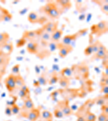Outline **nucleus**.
Wrapping results in <instances>:
<instances>
[{
  "label": "nucleus",
  "instance_id": "f257e3e1",
  "mask_svg": "<svg viewBox=\"0 0 108 121\" xmlns=\"http://www.w3.org/2000/svg\"><path fill=\"white\" fill-rule=\"evenodd\" d=\"M73 75L78 79H87L89 77V68L86 64H80L72 66Z\"/></svg>",
  "mask_w": 108,
  "mask_h": 121
},
{
  "label": "nucleus",
  "instance_id": "f03ea898",
  "mask_svg": "<svg viewBox=\"0 0 108 121\" xmlns=\"http://www.w3.org/2000/svg\"><path fill=\"white\" fill-rule=\"evenodd\" d=\"M19 114V116L29 121H37L41 116L40 109L35 108L31 110H21Z\"/></svg>",
  "mask_w": 108,
  "mask_h": 121
},
{
  "label": "nucleus",
  "instance_id": "7ed1b4c3",
  "mask_svg": "<svg viewBox=\"0 0 108 121\" xmlns=\"http://www.w3.org/2000/svg\"><path fill=\"white\" fill-rule=\"evenodd\" d=\"M108 29V22L106 21H102L97 24L93 25L90 28L91 34L96 35L97 37L106 34Z\"/></svg>",
  "mask_w": 108,
  "mask_h": 121
},
{
  "label": "nucleus",
  "instance_id": "20e7f679",
  "mask_svg": "<svg viewBox=\"0 0 108 121\" xmlns=\"http://www.w3.org/2000/svg\"><path fill=\"white\" fill-rule=\"evenodd\" d=\"M56 107L62 110L64 117L70 116L74 114V111L69 104V100L68 99L58 101Z\"/></svg>",
  "mask_w": 108,
  "mask_h": 121
},
{
  "label": "nucleus",
  "instance_id": "39448f33",
  "mask_svg": "<svg viewBox=\"0 0 108 121\" xmlns=\"http://www.w3.org/2000/svg\"><path fill=\"white\" fill-rule=\"evenodd\" d=\"M28 20L31 24H39L43 25L48 19L47 17L41 16L35 11H31L28 16Z\"/></svg>",
  "mask_w": 108,
  "mask_h": 121
},
{
  "label": "nucleus",
  "instance_id": "423d86ee",
  "mask_svg": "<svg viewBox=\"0 0 108 121\" xmlns=\"http://www.w3.org/2000/svg\"><path fill=\"white\" fill-rule=\"evenodd\" d=\"M62 13V9L56 2H52L49 10L46 13L51 19L53 20L58 19Z\"/></svg>",
  "mask_w": 108,
  "mask_h": 121
},
{
  "label": "nucleus",
  "instance_id": "0eeeda50",
  "mask_svg": "<svg viewBox=\"0 0 108 121\" xmlns=\"http://www.w3.org/2000/svg\"><path fill=\"white\" fill-rule=\"evenodd\" d=\"M5 87L9 93H13L17 89L15 82V75L10 74L4 80Z\"/></svg>",
  "mask_w": 108,
  "mask_h": 121
},
{
  "label": "nucleus",
  "instance_id": "6e6552de",
  "mask_svg": "<svg viewBox=\"0 0 108 121\" xmlns=\"http://www.w3.org/2000/svg\"><path fill=\"white\" fill-rule=\"evenodd\" d=\"M94 104H95V99L88 100L87 101H86L85 103H84L83 105H82L78 109L77 112L75 114V115L77 117L80 116H84L86 112L90 110L91 108L93 106Z\"/></svg>",
  "mask_w": 108,
  "mask_h": 121
},
{
  "label": "nucleus",
  "instance_id": "1a4fd4ad",
  "mask_svg": "<svg viewBox=\"0 0 108 121\" xmlns=\"http://www.w3.org/2000/svg\"><path fill=\"white\" fill-rule=\"evenodd\" d=\"M57 48L59 50L58 54L61 58H64L73 51V47L62 43L57 44Z\"/></svg>",
  "mask_w": 108,
  "mask_h": 121
},
{
  "label": "nucleus",
  "instance_id": "9d476101",
  "mask_svg": "<svg viewBox=\"0 0 108 121\" xmlns=\"http://www.w3.org/2000/svg\"><path fill=\"white\" fill-rule=\"evenodd\" d=\"M10 60V56L2 52H0V72L2 75L5 73V71L9 63Z\"/></svg>",
  "mask_w": 108,
  "mask_h": 121
},
{
  "label": "nucleus",
  "instance_id": "9b49d317",
  "mask_svg": "<svg viewBox=\"0 0 108 121\" xmlns=\"http://www.w3.org/2000/svg\"><path fill=\"white\" fill-rule=\"evenodd\" d=\"M41 32V28L36 30H29L25 31L23 33L22 37L25 38V39H28L30 42H36L35 39L39 38Z\"/></svg>",
  "mask_w": 108,
  "mask_h": 121
},
{
  "label": "nucleus",
  "instance_id": "f8f14e48",
  "mask_svg": "<svg viewBox=\"0 0 108 121\" xmlns=\"http://www.w3.org/2000/svg\"><path fill=\"white\" fill-rule=\"evenodd\" d=\"M58 22L57 21H54V22H48L45 23L42 27L43 30L46 31L49 34H52L54 33L57 29H58Z\"/></svg>",
  "mask_w": 108,
  "mask_h": 121
},
{
  "label": "nucleus",
  "instance_id": "ddd939ff",
  "mask_svg": "<svg viewBox=\"0 0 108 121\" xmlns=\"http://www.w3.org/2000/svg\"><path fill=\"white\" fill-rule=\"evenodd\" d=\"M108 56V51L105 47L101 43L99 46V49L98 51L94 54L93 59H105Z\"/></svg>",
  "mask_w": 108,
  "mask_h": 121
},
{
  "label": "nucleus",
  "instance_id": "4468645a",
  "mask_svg": "<svg viewBox=\"0 0 108 121\" xmlns=\"http://www.w3.org/2000/svg\"><path fill=\"white\" fill-rule=\"evenodd\" d=\"M27 50L31 54H37L39 51V44L37 42H30L27 44Z\"/></svg>",
  "mask_w": 108,
  "mask_h": 121
},
{
  "label": "nucleus",
  "instance_id": "2eb2a0df",
  "mask_svg": "<svg viewBox=\"0 0 108 121\" xmlns=\"http://www.w3.org/2000/svg\"><path fill=\"white\" fill-rule=\"evenodd\" d=\"M35 104L32 99L29 96L23 100V105L21 108V110H28L35 108Z\"/></svg>",
  "mask_w": 108,
  "mask_h": 121
},
{
  "label": "nucleus",
  "instance_id": "dca6fc26",
  "mask_svg": "<svg viewBox=\"0 0 108 121\" xmlns=\"http://www.w3.org/2000/svg\"><path fill=\"white\" fill-rule=\"evenodd\" d=\"M78 33L76 32L74 34L68 35L65 36L62 39V44L67 45H71V43L73 41L75 40L78 38Z\"/></svg>",
  "mask_w": 108,
  "mask_h": 121
},
{
  "label": "nucleus",
  "instance_id": "f3484780",
  "mask_svg": "<svg viewBox=\"0 0 108 121\" xmlns=\"http://www.w3.org/2000/svg\"><path fill=\"white\" fill-rule=\"evenodd\" d=\"M39 38H40L41 43L42 44H48V42L51 41V38H52V34H49L43 30L42 28H41V32Z\"/></svg>",
  "mask_w": 108,
  "mask_h": 121
},
{
  "label": "nucleus",
  "instance_id": "a211bd4d",
  "mask_svg": "<svg viewBox=\"0 0 108 121\" xmlns=\"http://www.w3.org/2000/svg\"><path fill=\"white\" fill-rule=\"evenodd\" d=\"M58 83L62 88L67 89L71 85V81L69 78L60 75L58 78Z\"/></svg>",
  "mask_w": 108,
  "mask_h": 121
},
{
  "label": "nucleus",
  "instance_id": "6ab92c4d",
  "mask_svg": "<svg viewBox=\"0 0 108 121\" xmlns=\"http://www.w3.org/2000/svg\"><path fill=\"white\" fill-rule=\"evenodd\" d=\"M63 34V30L62 29H57L54 33L52 34L51 41L54 43H57L61 38L62 35Z\"/></svg>",
  "mask_w": 108,
  "mask_h": 121
},
{
  "label": "nucleus",
  "instance_id": "aec40b11",
  "mask_svg": "<svg viewBox=\"0 0 108 121\" xmlns=\"http://www.w3.org/2000/svg\"><path fill=\"white\" fill-rule=\"evenodd\" d=\"M56 3L62 9H69L72 7V3L69 0H59L56 1Z\"/></svg>",
  "mask_w": 108,
  "mask_h": 121
},
{
  "label": "nucleus",
  "instance_id": "412c9836",
  "mask_svg": "<svg viewBox=\"0 0 108 121\" xmlns=\"http://www.w3.org/2000/svg\"><path fill=\"white\" fill-rule=\"evenodd\" d=\"M14 50V46L12 43H7L4 44L2 48V52L10 56Z\"/></svg>",
  "mask_w": 108,
  "mask_h": 121
},
{
  "label": "nucleus",
  "instance_id": "4be33fe9",
  "mask_svg": "<svg viewBox=\"0 0 108 121\" xmlns=\"http://www.w3.org/2000/svg\"><path fill=\"white\" fill-rule=\"evenodd\" d=\"M60 75L68 78L69 79H70L73 76L71 68L69 67H65L63 69H62L60 72Z\"/></svg>",
  "mask_w": 108,
  "mask_h": 121
},
{
  "label": "nucleus",
  "instance_id": "5701e85b",
  "mask_svg": "<svg viewBox=\"0 0 108 121\" xmlns=\"http://www.w3.org/2000/svg\"><path fill=\"white\" fill-rule=\"evenodd\" d=\"M40 118L44 120H52L53 115L50 111L44 110L41 112Z\"/></svg>",
  "mask_w": 108,
  "mask_h": 121
},
{
  "label": "nucleus",
  "instance_id": "b1692460",
  "mask_svg": "<svg viewBox=\"0 0 108 121\" xmlns=\"http://www.w3.org/2000/svg\"><path fill=\"white\" fill-rule=\"evenodd\" d=\"M38 82L39 84H40V86H46L48 83V78L47 77V74L46 73L43 72L42 74L39 76L38 78Z\"/></svg>",
  "mask_w": 108,
  "mask_h": 121
},
{
  "label": "nucleus",
  "instance_id": "393cba45",
  "mask_svg": "<svg viewBox=\"0 0 108 121\" xmlns=\"http://www.w3.org/2000/svg\"><path fill=\"white\" fill-rule=\"evenodd\" d=\"M15 82L16 85V88L19 89L25 85L24 80L21 74L15 75Z\"/></svg>",
  "mask_w": 108,
  "mask_h": 121
},
{
  "label": "nucleus",
  "instance_id": "a878e982",
  "mask_svg": "<svg viewBox=\"0 0 108 121\" xmlns=\"http://www.w3.org/2000/svg\"><path fill=\"white\" fill-rule=\"evenodd\" d=\"M108 95H104V96H101L97 97L95 99V103L99 106H103L104 104H106V101L108 99Z\"/></svg>",
  "mask_w": 108,
  "mask_h": 121
},
{
  "label": "nucleus",
  "instance_id": "bb28decb",
  "mask_svg": "<svg viewBox=\"0 0 108 121\" xmlns=\"http://www.w3.org/2000/svg\"><path fill=\"white\" fill-rule=\"evenodd\" d=\"M84 116L85 117L86 121H96L97 118L96 115L91 112L90 110L86 112Z\"/></svg>",
  "mask_w": 108,
  "mask_h": 121
},
{
  "label": "nucleus",
  "instance_id": "cd10ccee",
  "mask_svg": "<svg viewBox=\"0 0 108 121\" xmlns=\"http://www.w3.org/2000/svg\"><path fill=\"white\" fill-rule=\"evenodd\" d=\"M10 39L9 35L7 32L0 33V43L5 44L9 42Z\"/></svg>",
  "mask_w": 108,
  "mask_h": 121
},
{
  "label": "nucleus",
  "instance_id": "c85d7f7f",
  "mask_svg": "<svg viewBox=\"0 0 108 121\" xmlns=\"http://www.w3.org/2000/svg\"><path fill=\"white\" fill-rule=\"evenodd\" d=\"M19 97H20L21 99H22L23 101L25 99H27L28 97L30 96V94H28V93H27L26 91L23 90V89L21 88H19Z\"/></svg>",
  "mask_w": 108,
  "mask_h": 121
},
{
  "label": "nucleus",
  "instance_id": "c756f323",
  "mask_svg": "<svg viewBox=\"0 0 108 121\" xmlns=\"http://www.w3.org/2000/svg\"><path fill=\"white\" fill-rule=\"evenodd\" d=\"M54 114L55 117L57 118H62L64 117L62 110L56 107L54 110Z\"/></svg>",
  "mask_w": 108,
  "mask_h": 121
},
{
  "label": "nucleus",
  "instance_id": "7c9ffc66",
  "mask_svg": "<svg viewBox=\"0 0 108 121\" xmlns=\"http://www.w3.org/2000/svg\"><path fill=\"white\" fill-rule=\"evenodd\" d=\"M99 85L101 86V87L104 86H108V76L106 75L104 73L102 74Z\"/></svg>",
  "mask_w": 108,
  "mask_h": 121
},
{
  "label": "nucleus",
  "instance_id": "2f4dec72",
  "mask_svg": "<svg viewBox=\"0 0 108 121\" xmlns=\"http://www.w3.org/2000/svg\"><path fill=\"white\" fill-rule=\"evenodd\" d=\"M58 78L59 77L57 75V74H54L51 77L50 79L49 80L48 84L50 86L54 85V84L57 83L58 82Z\"/></svg>",
  "mask_w": 108,
  "mask_h": 121
},
{
  "label": "nucleus",
  "instance_id": "473e14b6",
  "mask_svg": "<svg viewBox=\"0 0 108 121\" xmlns=\"http://www.w3.org/2000/svg\"><path fill=\"white\" fill-rule=\"evenodd\" d=\"M84 53L86 56H89L93 53V45L90 44L85 48L84 51Z\"/></svg>",
  "mask_w": 108,
  "mask_h": 121
},
{
  "label": "nucleus",
  "instance_id": "72a5a7b5",
  "mask_svg": "<svg viewBox=\"0 0 108 121\" xmlns=\"http://www.w3.org/2000/svg\"><path fill=\"white\" fill-rule=\"evenodd\" d=\"M19 68H20V65L19 64H16L11 68V74L15 75L20 74Z\"/></svg>",
  "mask_w": 108,
  "mask_h": 121
},
{
  "label": "nucleus",
  "instance_id": "f704fd0d",
  "mask_svg": "<svg viewBox=\"0 0 108 121\" xmlns=\"http://www.w3.org/2000/svg\"><path fill=\"white\" fill-rule=\"evenodd\" d=\"M11 111H12V114L16 115L19 114L21 111V108L19 107L16 103L11 106Z\"/></svg>",
  "mask_w": 108,
  "mask_h": 121
},
{
  "label": "nucleus",
  "instance_id": "c9c22d12",
  "mask_svg": "<svg viewBox=\"0 0 108 121\" xmlns=\"http://www.w3.org/2000/svg\"><path fill=\"white\" fill-rule=\"evenodd\" d=\"M27 43V40L25 38L22 37L20 39H19L16 41V48H21V47L25 45V44Z\"/></svg>",
  "mask_w": 108,
  "mask_h": 121
},
{
  "label": "nucleus",
  "instance_id": "e433bc0d",
  "mask_svg": "<svg viewBox=\"0 0 108 121\" xmlns=\"http://www.w3.org/2000/svg\"><path fill=\"white\" fill-rule=\"evenodd\" d=\"M101 44V43L100 42L99 40H97L96 42L92 44V45H93V54H95L99 50V46Z\"/></svg>",
  "mask_w": 108,
  "mask_h": 121
},
{
  "label": "nucleus",
  "instance_id": "4c0bfd02",
  "mask_svg": "<svg viewBox=\"0 0 108 121\" xmlns=\"http://www.w3.org/2000/svg\"><path fill=\"white\" fill-rule=\"evenodd\" d=\"M59 94H61V89H58V90L52 91V93H51L50 96L52 100H55Z\"/></svg>",
  "mask_w": 108,
  "mask_h": 121
},
{
  "label": "nucleus",
  "instance_id": "58836bf2",
  "mask_svg": "<svg viewBox=\"0 0 108 121\" xmlns=\"http://www.w3.org/2000/svg\"><path fill=\"white\" fill-rule=\"evenodd\" d=\"M108 119V115L104 112H101L98 116L97 121H105Z\"/></svg>",
  "mask_w": 108,
  "mask_h": 121
},
{
  "label": "nucleus",
  "instance_id": "ea45409f",
  "mask_svg": "<svg viewBox=\"0 0 108 121\" xmlns=\"http://www.w3.org/2000/svg\"><path fill=\"white\" fill-rule=\"evenodd\" d=\"M101 10L102 12L104 13V14L108 15V3H105L101 5Z\"/></svg>",
  "mask_w": 108,
  "mask_h": 121
},
{
  "label": "nucleus",
  "instance_id": "a19ab883",
  "mask_svg": "<svg viewBox=\"0 0 108 121\" xmlns=\"http://www.w3.org/2000/svg\"><path fill=\"white\" fill-rule=\"evenodd\" d=\"M5 114L8 116H11V115H13L12 114V111H11V106H7L6 107V108H5Z\"/></svg>",
  "mask_w": 108,
  "mask_h": 121
},
{
  "label": "nucleus",
  "instance_id": "79ce46f5",
  "mask_svg": "<svg viewBox=\"0 0 108 121\" xmlns=\"http://www.w3.org/2000/svg\"><path fill=\"white\" fill-rule=\"evenodd\" d=\"M101 93L104 95H108V86H104L101 87Z\"/></svg>",
  "mask_w": 108,
  "mask_h": 121
},
{
  "label": "nucleus",
  "instance_id": "37998d69",
  "mask_svg": "<svg viewBox=\"0 0 108 121\" xmlns=\"http://www.w3.org/2000/svg\"><path fill=\"white\" fill-rule=\"evenodd\" d=\"M101 110L102 112L108 115V104H104L101 106Z\"/></svg>",
  "mask_w": 108,
  "mask_h": 121
},
{
  "label": "nucleus",
  "instance_id": "c03bdc74",
  "mask_svg": "<svg viewBox=\"0 0 108 121\" xmlns=\"http://www.w3.org/2000/svg\"><path fill=\"white\" fill-rule=\"evenodd\" d=\"M88 30V29H83V30H80L79 31H78V37L80 36H81V35H83L85 34V33L87 32V31Z\"/></svg>",
  "mask_w": 108,
  "mask_h": 121
},
{
  "label": "nucleus",
  "instance_id": "a18cd8bd",
  "mask_svg": "<svg viewBox=\"0 0 108 121\" xmlns=\"http://www.w3.org/2000/svg\"><path fill=\"white\" fill-rule=\"evenodd\" d=\"M76 121H86L85 117L83 116H80L77 117Z\"/></svg>",
  "mask_w": 108,
  "mask_h": 121
},
{
  "label": "nucleus",
  "instance_id": "49530a36",
  "mask_svg": "<svg viewBox=\"0 0 108 121\" xmlns=\"http://www.w3.org/2000/svg\"><path fill=\"white\" fill-rule=\"evenodd\" d=\"M33 86L35 87H39L40 86V84H39L37 80H34V82H33Z\"/></svg>",
  "mask_w": 108,
  "mask_h": 121
},
{
  "label": "nucleus",
  "instance_id": "de8ad7c7",
  "mask_svg": "<svg viewBox=\"0 0 108 121\" xmlns=\"http://www.w3.org/2000/svg\"><path fill=\"white\" fill-rule=\"evenodd\" d=\"M85 15H84V14L80 15L79 16V19L80 21H82V20H83V19H85Z\"/></svg>",
  "mask_w": 108,
  "mask_h": 121
},
{
  "label": "nucleus",
  "instance_id": "09e8293b",
  "mask_svg": "<svg viewBox=\"0 0 108 121\" xmlns=\"http://www.w3.org/2000/svg\"><path fill=\"white\" fill-rule=\"evenodd\" d=\"M4 44H1L0 43V52H2V48H3V45Z\"/></svg>",
  "mask_w": 108,
  "mask_h": 121
},
{
  "label": "nucleus",
  "instance_id": "8fccbe9b",
  "mask_svg": "<svg viewBox=\"0 0 108 121\" xmlns=\"http://www.w3.org/2000/svg\"><path fill=\"white\" fill-rule=\"evenodd\" d=\"M37 121H52V120H42V119H41L40 117V118H39Z\"/></svg>",
  "mask_w": 108,
  "mask_h": 121
},
{
  "label": "nucleus",
  "instance_id": "3c124183",
  "mask_svg": "<svg viewBox=\"0 0 108 121\" xmlns=\"http://www.w3.org/2000/svg\"><path fill=\"white\" fill-rule=\"evenodd\" d=\"M108 121V120H106V121Z\"/></svg>",
  "mask_w": 108,
  "mask_h": 121
},
{
  "label": "nucleus",
  "instance_id": "603ef678",
  "mask_svg": "<svg viewBox=\"0 0 108 121\" xmlns=\"http://www.w3.org/2000/svg\"></svg>",
  "mask_w": 108,
  "mask_h": 121
}]
</instances>
